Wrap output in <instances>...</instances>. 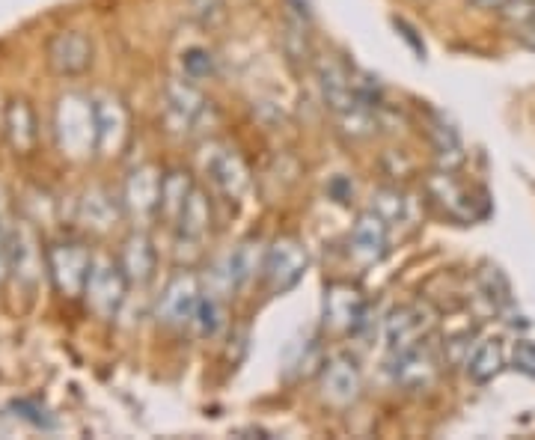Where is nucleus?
<instances>
[{
    "instance_id": "nucleus-12",
    "label": "nucleus",
    "mask_w": 535,
    "mask_h": 440,
    "mask_svg": "<svg viewBox=\"0 0 535 440\" xmlns=\"http://www.w3.org/2000/svg\"><path fill=\"white\" fill-rule=\"evenodd\" d=\"M366 298L348 286V283H333L324 292V328L333 333H357L366 325Z\"/></svg>"
},
{
    "instance_id": "nucleus-36",
    "label": "nucleus",
    "mask_w": 535,
    "mask_h": 440,
    "mask_svg": "<svg viewBox=\"0 0 535 440\" xmlns=\"http://www.w3.org/2000/svg\"><path fill=\"white\" fill-rule=\"evenodd\" d=\"M396 30H402V36H405V42H411V45H414V51H417L420 57H426V45H423V42H420V39L414 36L417 30H414L411 24H405V21H399V18H396Z\"/></svg>"
},
{
    "instance_id": "nucleus-24",
    "label": "nucleus",
    "mask_w": 535,
    "mask_h": 440,
    "mask_svg": "<svg viewBox=\"0 0 535 440\" xmlns=\"http://www.w3.org/2000/svg\"><path fill=\"white\" fill-rule=\"evenodd\" d=\"M503 372V348L497 339H485L482 345L473 348L470 360H467V375L476 384H488Z\"/></svg>"
},
{
    "instance_id": "nucleus-25",
    "label": "nucleus",
    "mask_w": 535,
    "mask_h": 440,
    "mask_svg": "<svg viewBox=\"0 0 535 440\" xmlns=\"http://www.w3.org/2000/svg\"><path fill=\"white\" fill-rule=\"evenodd\" d=\"M283 48H286V57H289L295 66H310V63L316 60V54H313V42H310V33H307L304 18H289V21H286Z\"/></svg>"
},
{
    "instance_id": "nucleus-15",
    "label": "nucleus",
    "mask_w": 535,
    "mask_h": 440,
    "mask_svg": "<svg viewBox=\"0 0 535 440\" xmlns=\"http://www.w3.org/2000/svg\"><path fill=\"white\" fill-rule=\"evenodd\" d=\"M426 194L440 206V212L449 215V218L470 223V220L485 215V212L476 209L473 194H467V188L455 179V170H437V173H431L426 182Z\"/></svg>"
},
{
    "instance_id": "nucleus-9",
    "label": "nucleus",
    "mask_w": 535,
    "mask_h": 440,
    "mask_svg": "<svg viewBox=\"0 0 535 440\" xmlns=\"http://www.w3.org/2000/svg\"><path fill=\"white\" fill-rule=\"evenodd\" d=\"M440 375V357L434 348L423 342L417 348H408L402 354H390V378L396 387L408 393H426L437 384Z\"/></svg>"
},
{
    "instance_id": "nucleus-14",
    "label": "nucleus",
    "mask_w": 535,
    "mask_h": 440,
    "mask_svg": "<svg viewBox=\"0 0 535 440\" xmlns=\"http://www.w3.org/2000/svg\"><path fill=\"white\" fill-rule=\"evenodd\" d=\"M316 66V78H319L321 87V99L324 105L330 108L333 116L345 113L357 105V93H354V72L333 54L327 57H316L313 60Z\"/></svg>"
},
{
    "instance_id": "nucleus-33",
    "label": "nucleus",
    "mask_w": 535,
    "mask_h": 440,
    "mask_svg": "<svg viewBox=\"0 0 535 440\" xmlns=\"http://www.w3.org/2000/svg\"><path fill=\"white\" fill-rule=\"evenodd\" d=\"M110 206V197L102 194V191H96V194H90L87 200H84V218L90 220L87 226H93V229H107L113 218L110 215H102V209Z\"/></svg>"
},
{
    "instance_id": "nucleus-34",
    "label": "nucleus",
    "mask_w": 535,
    "mask_h": 440,
    "mask_svg": "<svg viewBox=\"0 0 535 440\" xmlns=\"http://www.w3.org/2000/svg\"><path fill=\"white\" fill-rule=\"evenodd\" d=\"M512 366L527 375V378H535V342L530 339H518L515 348H512Z\"/></svg>"
},
{
    "instance_id": "nucleus-3",
    "label": "nucleus",
    "mask_w": 535,
    "mask_h": 440,
    "mask_svg": "<svg viewBox=\"0 0 535 440\" xmlns=\"http://www.w3.org/2000/svg\"><path fill=\"white\" fill-rule=\"evenodd\" d=\"M212 113V102L203 96L197 81L191 78H170L164 84V122L176 134H194L203 119Z\"/></svg>"
},
{
    "instance_id": "nucleus-18",
    "label": "nucleus",
    "mask_w": 535,
    "mask_h": 440,
    "mask_svg": "<svg viewBox=\"0 0 535 440\" xmlns=\"http://www.w3.org/2000/svg\"><path fill=\"white\" fill-rule=\"evenodd\" d=\"M93 105H96V122H99V152L116 155L128 137V110L110 93L93 96Z\"/></svg>"
},
{
    "instance_id": "nucleus-38",
    "label": "nucleus",
    "mask_w": 535,
    "mask_h": 440,
    "mask_svg": "<svg viewBox=\"0 0 535 440\" xmlns=\"http://www.w3.org/2000/svg\"><path fill=\"white\" fill-rule=\"evenodd\" d=\"M470 3H476V6H482V9H500L506 0H470Z\"/></svg>"
},
{
    "instance_id": "nucleus-31",
    "label": "nucleus",
    "mask_w": 535,
    "mask_h": 440,
    "mask_svg": "<svg viewBox=\"0 0 535 440\" xmlns=\"http://www.w3.org/2000/svg\"><path fill=\"white\" fill-rule=\"evenodd\" d=\"M182 69H185V78H191V81H206V78H212V51H206V48H188V51L182 54Z\"/></svg>"
},
{
    "instance_id": "nucleus-16",
    "label": "nucleus",
    "mask_w": 535,
    "mask_h": 440,
    "mask_svg": "<svg viewBox=\"0 0 535 440\" xmlns=\"http://www.w3.org/2000/svg\"><path fill=\"white\" fill-rule=\"evenodd\" d=\"M387 241H390V223L381 218L375 209L360 212L351 223L348 247H351V256L360 265H375L387 253Z\"/></svg>"
},
{
    "instance_id": "nucleus-11",
    "label": "nucleus",
    "mask_w": 535,
    "mask_h": 440,
    "mask_svg": "<svg viewBox=\"0 0 535 440\" xmlns=\"http://www.w3.org/2000/svg\"><path fill=\"white\" fill-rule=\"evenodd\" d=\"M161 179L164 173L155 164H143L131 170V176L125 179L122 206L137 223H149L161 215Z\"/></svg>"
},
{
    "instance_id": "nucleus-4",
    "label": "nucleus",
    "mask_w": 535,
    "mask_h": 440,
    "mask_svg": "<svg viewBox=\"0 0 535 440\" xmlns=\"http://www.w3.org/2000/svg\"><path fill=\"white\" fill-rule=\"evenodd\" d=\"M128 280L122 274V265L110 256H93L87 283H84V301L99 319H113L125 301Z\"/></svg>"
},
{
    "instance_id": "nucleus-13",
    "label": "nucleus",
    "mask_w": 535,
    "mask_h": 440,
    "mask_svg": "<svg viewBox=\"0 0 535 440\" xmlns=\"http://www.w3.org/2000/svg\"><path fill=\"white\" fill-rule=\"evenodd\" d=\"M51 72L63 78H78L93 66V42L78 30H60L45 45Z\"/></svg>"
},
{
    "instance_id": "nucleus-37",
    "label": "nucleus",
    "mask_w": 535,
    "mask_h": 440,
    "mask_svg": "<svg viewBox=\"0 0 535 440\" xmlns=\"http://www.w3.org/2000/svg\"><path fill=\"white\" fill-rule=\"evenodd\" d=\"M6 274H9V241L0 235V283H3Z\"/></svg>"
},
{
    "instance_id": "nucleus-17",
    "label": "nucleus",
    "mask_w": 535,
    "mask_h": 440,
    "mask_svg": "<svg viewBox=\"0 0 535 440\" xmlns=\"http://www.w3.org/2000/svg\"><path fill=\"white\" fill-rule=\"evenodd\" d=\"M173 226H176V244L188 247L191 253H200V247L212 235V203L203 188H194V194L188 197L182 215Z\"/></svg>"
},
{
    "instance_id": "nucleus-21",
    "label": "nucleus",
    "mask_w": 535,
    "mask_h": 440,
    "mask_svg": "<svg viewBox=\"0 0 535 440\" xmlns=\"http://www.w3.org/2000/svg\"><path fill=\"white\" fill-rule=\"evenodd\" d=\"M253 247H256L253 241H244V244H238L229 256H223V259L217 262V268H214V280L220 283L223 292H235V289H241V286L253 277V271L262 268V265H259V256H256Z\"/></svg>"
},
{
    "instance_id": "nucleus-35",
    "label": "nucleus",
    "mask_w": 535,
    "mask_h": 440,
    "mask_svg": "<svg viewBox=\"0 0 535 440\" xmlns=\"http://www.w3.org/2000/svg\"><path fill=\"white\" fill-rule=\"evenodd\" d=\"M327 191H330V197H333L336 203H351V197H354V185H351L348 179H342V176L333 179Z\"/></svg>"
},
{
    "instance_id": "nucleus-30",
    "label": "nucleus",
    "mask_w": 535,
    "mask_h": 440,
    "mask_svg": "<svg viewBox=\"0 0 535 440\" xmlns=\"http://www.w3.org/2000/svg\"><path fill=\"white\" fill-rule=\"evenodd\" d=\"M372 209L387 223H399L408 218V197L399 188H378L372 194Z\"/></svg>"
},
{
    "instance_id": "nucleus-32",
    "label": "nucleus",
    "mask_w": 535,
    "mask_h": 440,
    "mask_svg": "<svg viewBox=\"0 0 535 440\" xmlns=\"http://www.w3.org/2000/svg\"><path fill=\"white\" fill-rule=\"evenodd\" d=\"M503 21H509L515 30H524L535 21V0H506L500 6Z\"/></svg>"
},
{
    "instance_id": "nucleus-19",
    "label": "nucleus",
    "mask_w": 535,
    "mask_h": 440,
    "mask_svg": "<svg viewBox=\"0 0 535 440\" xmlns=\"http://www.w3.org/2000/svg\"><path fill=\"white\" fill-rule=\"evenodd\" d=\"M119 265H122V274H125L128 286H146V283H152V277H155L158 253H155L152 241H149L143 232H134V235H128L125 244H122Z\"/></svg>"
},
{
    "instance_id": "nucleus-6",
    "label": "nucleus",
    "mask_w": 535,
    "mask_h": 440,
    "mask_svg": "<svg viewBox=\"0 0 535 440\" xmlns=\"http://www.w3.org/2000/svg\"><path fill=\"white\" fill-rule=\"evenodd\" d=\"M200 298H203L200 277L191 268H182L164 286V295L158 301V319L167 328H191L197 307H200Z\"/></svg>"
},
{
    "instance_id": "nucleus-28",
    "label": "nucleus",
    "mask_w": 535,
    "mask_h": 440,
    "mask_svg": "<svg viewBox=\"0 0 535 440\" xmlns=\"http://www.w3.org/2000/svg\"><path fill=\"white\" fill-rule=\"evenodd\" d=\"M479 289H482V295H485L497 310H503V307L512 304V283H509V277H506L497 265H485V268L479 271Z\"/></svg>"
},
{
    "instance_id": "nucleus-23",
    "label": "nucleus",
    "mask_w": 535,
    "mask_h": 440,
    "mask_svg": "<svg viewBox=\"0 0 535 440\" xmlns=\"http://www.w3.org/2000/svg\"><path fill=\"white\" fill-rule=\"evenodd\" d=\"M428 137L434 143V155L440 161V170H455L461 161H464V146H461V137L452 125H446L437 113L431 116V125H428Z\"/></svg>"
},
{
    "instance_id": "nucleus-2",
    "label": "nucleus",
    "mask_w": 535,
    "mask_h": 440,
    "mask_svg": "<svg viewBox=\"0 0 535 440\" xmlns=\"http://www.w3.org/2000/svg\"><path fill=\"white\" fill-rule=\"evenodd\" d=\"M310 268V253L301 238L295 235H280L271 241V247L262 256V280L268 292L286 295L292 292Z\"/></svg>"
},
{
    "instance_id": "nucleus-1",
    "label": "nucleus",
    "mask_w": 535,
    "mask_h": 440,
    "mask_svg": "<svg viewBox=\"0 0 535 440\" xmlns=\"http://www.w3.org/2000/svg\"><path fill=\"white\" fill-rule=\"evenodd\" d=\"M54 137L60 152L75 161H84L93 152H99V122L90 96L84 93L60 96L54 108Z\"/></svg>"
},
{
    "instance_id": "nucleus-20",
    "label": "nucleus",
    "mask_w": 535,
    "mask_h": 440,
    "mask_svg": "<svg viewBox=\"0 0 535 440\" xmlns=\"http://www.w3.org/2000/svg\"><path fill=\"white\" fill-rule=\"evenodd\" d=\"M3 131H6V140L15 149V155H30L36 149L39 125H36V113L24 99H12L6 105V110H3Z\"/></svg>"
},
{
    "instance_id": "nucleus-10",
    "label": "nucleus",
    "mask_w": 535,
    "mask_h": 440,
    "mask_svg": "<svg viewBox=\"0 0 535 440\" xmlns=\"http://www.w3.org/2000/svg\"><path fill=\"white\" fill-rule=\"evenodd\" d=\"M360 390H363V375H360V366L354 363V357L336 354L324 363L319 393L330 408H351L360 399Z\"/></svg>"
},
{
    "instance_id": "nucleus-22",
    "label": "nucleus",
    "mask_w": 535,
    "mask_h": 440,
    "mask_svg": "<svg viewBox=\"0 0 535 440\" xmlns=\"http://www.w3.org/2000/svg\"><path fill=\"white\" fill-rule=\"evenodd\" d=\"M194 188L197 185H194L188 170H179V167L167 170L164 179H161V218L167 223H176L185 203H188V197L194 194Z\"/></svg>"
},
{
    "instance_id": "nucleus-7",
    "label": "nucleus",
    "mask_w": 535,
    "mask_h": 440,
    "mask_svg": "<svg viewBox=\"0 0 535 440\" xmlns=\"http://www.w3.org/2000/svg\"><path fill=\"white\" fill-rule=\"evenodd\" d=\"M434 310L428 304H402L396 307L387 322H384V342L390 354H402L408 348H417L428 342L431 330H434Z\"/></svg>"
},
{
    "instance_id": "nucleus-26",
    "label": "nucleus",
    "mask_w": 535,
    "mask_h": 440,
    "mask_svg": "<svg viewBox=\"0 0 535 440\" xmlns=\"http://www.w3.org/2000/svg\"><path fill=\"white\" fill-rule=\"evenodd\" d=\"M194 328L200 330V336H209V339H214L220 330L226 328V304H223V295L203 292L200 307H197V316H194Z\"/></svg>"
},
{
    "instance_id": "nucleus-27",
    "label": "nucleus",
    "mask_w": 535,
    "mask_h": 440,
    "mask_svg": "<svg viewBox=\"0 0 535 440\" xmlns=\"http://www.w3.org/2000/svg\"><path fill=\"white\" fill-rule=\"evenodd\" d=\"M30 259H42L30 232H18L15 241L9 244V271H15L18 277H27V283H33L39 277V265H30Z\"/></svg>"
},
{
    "instance_id": "nucleus-8",
    "label": "nucleus",
    "mask_w": 535,
    "mask_h": 440,
    "mask_svg": "<svg viewBox=\"0 0 535 440\" xmlns=\"http://www.w3.org/2000/svg\"><path fill=\"white\" fill-rule=\"evenodd\" d=\"M45 262H48V274H51L54 286L63 295H69V298L84 295V283H87V274L93 265V256L84 244H78V241L54 244V247H48Z\"/></svg>"
},
{
    "instance_id": "nucleus-29",
    "label": "nucleus",
    "mask_w": 535,
    "mask_h": 440,
    "mask_svg": "<svg viewBox=\"0 0 535 440\" xmlns=\"http://www.w3.org/2000/svg\"><path fill=\"white\" fill-rule=\"evenodd\" d=\"M185 15L203 30H214L226 21V0H185Z\"/></svg>"
},
{
    "instance_id": "nucleus-5",
    "label": "nucleus",
    "mask_w": 535,
    "mask_h": 440,
    "mask_svg": "<svg viewBox=\"0 0 535 440\" xmlns=\"http://www.w3.org/2000/svg\"><path fill=\"white\" fill-rule=\"evenodd\" d=\"M203 170L209 176L217 194H223L226 200L238 203L247 197L250 191V170L247 161L241 158V152L229 143H209L206 155H203Z\"/></svg>"
}]
</instances>
